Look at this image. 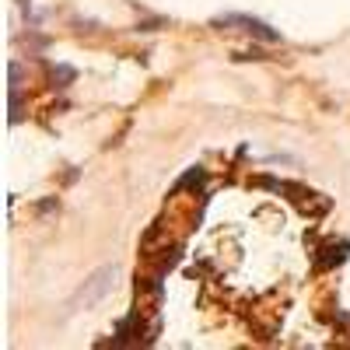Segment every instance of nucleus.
Instances as JSON below:
<instances>
[]
</instances>
